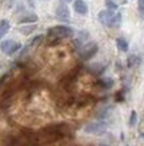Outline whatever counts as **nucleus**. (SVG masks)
Instances as JSON below:
<instances>
[{"instance_id":"f257e3e1","label":"nucleus","mask_w":144,"mask_h":146,"mask_svg":"<svg viewBox=\"0 0 144 146\" xmlns=\"http://www.w3.org/2000/svg\"><path fill=\"white\" fill-rule=\"evenodd\" d=\"M47 34L49 36H52V38L61 39V38H71V36H74L75 30L72 28V27H70V26H64V24H61V26H55V27L48 28Z\"/></svg>"},{"instance_id":"f03ea898","label":"nucleus","mask_w":144,"mask_h":146,"mask_svg":"<svg viewBox=\"0 0 144 146\" xmlns=\"http://www.w3.org/2000/svg\"><path fill=\"white\" fill-rule=\"evenodd\" d=\"M108 130V126L104 122H89L84 126V133L91 135H104Z\"/></svg>"},{"instance_id":"7ed1b4c3","label":"nucleus","mask_w":144,"mask_h":146,"mask_svg":"<svg viewBox=\"0 0 144 146\" xmlns=\"http://www.w3.org/2000/svg\"><path fill=\"white\" fill-rule=\"evenodd\" d=\"M99 51V46L96 42H89V43H85L84 46L80 47L79 50V56L82 58L83 60H88L91 59L92 56H95Z\"/></svg>"},{"instance_id":"20e7f679","label":"nucleus","mask_w":144,"mask_h":146,"mask_svg":"<svg viewBox=\"0 0 144 146\" xmlns=\"http://www.w3.org/2000/svg\"><path fill=\"white\" fill-rule=\"evenodd\" d=\"M115 15L114 11H109V9H101L100 12L97 13V20H99V23H101L103 26L108 27L109 24V20H111V18Z\"/></svg>"},{"instance_id":"39448f33","label":"nucleus","mask_w":144,"mask_h":146,"mask_svg":"<svg viewBox=\"0 0 144 146\" xmlns=\"http://www.w3.org/2000/svg\"><path fill=\"white\" fill-rule=\"evenodd\" d=\"M55 15H56L57 19L67 22L70 19V9H68V7L66 4H60V5H57L56 11H55Z\"/></svg>"},{"instance_id":"423d86ee","label":"nucleus","mask_w":144,"mask_h":146,"mask_svg":"<svg viewBox=\"0 0 144 146\" xmlns=\"http://www.w3.org/2000/svg\"><path fill=\"white\" fill-rule=\"evenodd\" d=\"M74 11L79 15H87L88 13V5L84 0H75L74 1Z\"/></svg>"},{"instance_id":"0eeeda50","label":"nucleus","mask_w":144,"mask_h":146,"mask_svg":"<svg viewBox=\"0 0 144 146\" xmlns=\"http://www.w3.org/2000/svg\"><path fill=\"white\" fill-rule=\"evenodd\" d=\"M39 20V18H37V15L36 13H28V15H26V16H23V18L19 19V24H34V23H36Z\"/></svg>"},{"instance_id":"6e6552de","label":"nucleus","mask_w":144,"mask_h":146,"mask_svg":"<svg viewBox=\"0 0 144 146\" xmlns=\"http://www.w3.org/2000/svg\"><path fill=\"white\" fill-rule=\"evenodd\" d=\"M16 42L12 39H7V40H3L1 43H0V51L3 54H8L9 50L13 47V44H15Z\"/></svg>"},{"instance_id":"1a4fd4ad","label":"nucleus","mask_w":144,"mask_h":146,"mask_svg":"<svg viewBox=\"0 0 144 146\" xmlns=\"http://www.w3.org/2000/svg\"><path fill=\"white\" fill-rule=\"evenodd\" d=\"M120 26H122V13L115 12V15L109 20L108 27H111V28H119Z\"/></svg>"},{"instance_id":"9d476101","label":"nucleus","mask_w":144,"mask_h":146,"mask_svg":"<svg viewBox=\"0 0 144 146\" xmlns=\"http://www.w3.org/2000/svg\"><path fill=\"white\" fill-rule=\"evenodd\" d=\"M88 70L91 71L92 74H95V75H100V74L104 72L105 66L101 64V63H93V64H91V66L88 67Z\"/></svg>"},{"instance_id":"9b49d317","label":"nucleus","mask_w":144,"mask_h":146,"mask_svg":"<svg viewBox=\"0 0 144 146\" xmlns=\"http://www.w3.org/2000/svg\"><path fill=\"white\" fill-rule=\"evenodd\" d=\"M140 63H141V59L137 55H130L127 58V66L128 67H137L140 66Z\"/></svg>"},{"instance_id":"f8f14e48","label":"nucleus","mask_w":144,"mask_h":146,"mask_svg":"<svg viewBox=\"0 0 144 146\" xmlns=\"http://www.w3.org/2000/svg\"><path fill=\"white\" fill-rule=\"evenodd\" d=\"M116 47H118L122 52H127V51H128V48H130L128 42H127L124 38H118V39H116Z\"/></svg>"},{"instance_id":"ddd939ff","label":"nucleus","mask_w":144,"mask_h":146,"mask_svg":"<svg viewBox=\"0 0 144 146\" xmlns=\"http://www.w3.org/2000/svg\"><path fill=\"white\" fill-rule=\"evenodd\" d=\"M36 24H30V26H22V27H19L18 30L19 32H22L23 35H30V34H32V32L36 30Z\"/></svg>"},{"instance_id":"4468645a","label":"nucleus","mask_w":144,"mask_h":146,"mask_svg":"<svg viewBox=\"0 0 144 146\" xmlns=\"http://www.w3.org/2000/svg\"><path fill=\"white\" fill-rule=\"evenodd\" d=\"M9 22L8 20H1V22H0V40L3 39V36L5 35V34H7V32L9 31Z\"/></svg>"},{"instance_id":"2eb2a0df","label":"nucleus","mask_w":144,"mask_h":146,"mask_svg":"<svg viewBox=\"0 0 144 146\" xmlns=\"http://www.w3.org/2000/svg\"><path fill=\"white\" fill-rule=\"evenodd\" d=\"M99 84H100L103 89L108 90L114 86V79H112V78H101V79L99 80Z\"/></svg>"},{"instance_id":"dca6fc26","label":"nucleus","mask_w":144,"mask_h":146,"mask_svg":"<svg viewBox=\"0 0 144 146\" xmlns=\"http://www.w3.org/2000/svg\"><path fill=\"white\" fill-rule=\"evenodd\" d=\"M136 123H137V113L135 110H132L131 115H130V119H128V125H130V127H135Z\"/></svg>"},{"instance_id":"f3484780","label":"nucleus","mask_w":144,"mask_h":146,"mask_svg":"<svg viewBox=\"0 0 144 146\" xmlns=\"http://www.w3.org/2000/svg\"><path fill=\"white\" fill-rule=\"evenodd\" d=\"M105 3V7H107V9H109V11H116L118 9V4L115 3V1H112V0H104Z\"/></svg>"},{"instance_id":"a211bd4d","label":"nucleus","mask_w":144,"mask_h":146,"mask_svg":"<svg viewBox=\"0 0 144 146\" xmlns=\"http://www.w3.org/2000/svg\"><path fill=\"white\" fill-rule=\"evenodd\" d=\"M22 48V43H19V42H16V43H15V44H13V47L11 50H9V52L7 54V55H8V56H12L13 54H16L19 51V50Z\"/></svg>"},{"instance_id":"6ab92c4d","label":"nucleus","mask_w":144,"mask_h":146,"mask_svg":"<svg viewBox=\"0 0 144 146\" xmlns=\"http://www.w3.org/2000/svg\"><path fill=\"white\" fill-rule=\"evenodd\" d=\"M43 39H44V35H36L35 38H34V39L30 42V46H31V47H34V46H37Z\"/></svg>"},{"instance_id":"aec40b11","label":"nucleus","mask_w":144,"mask_h":146,"mask_svg":"<svg viewBox=\"0 0 144 146\" xmlns=\"http://www.w3.org/2000/svg\"><path fill=\"white\" fill-rule=\"evenodd\" d=\"M109 113H111V107H104L103 110H101V113L99 114V118H103V119H105L109 115Z\"/></svg>"},{"instance_id":"412c9836","label":"nucleus","mask_w":144,"mask_h":146,"mask_svg":"<svg viewBox=\"0 0 144 146\" xmlns=\"http://www.w3.org/2000/svg\"><path fill=\"white\" fill-rule=\"evenodd\" d=\"M137 8L141 16H144V0H137Z\"/></svg>"},{"instance_id":"4be33fe9","label":"nucleus","mask_w":144,"mask_h":146,"mask_svg":"<svg viewBox=\"0 0 144 146\" xmlns=\"http://www.w3.org/2000/svg\"><path fill=\"white\" fill-rule=\"evenodd\" d=\"M61 4H68V3H71V1H74V0H60Z\"/></svg>"},{"instance_id":"5701e85b","label":"nucleus","mask_w":144,"mask_h":146,"mask_svg":"<svg viewBox=\"0 0 144 146\" xmlns=\"http://www.w3.org/2000/svg\"><path fill=\"white\" fill-rule=\"evenodd\" d=\"M99 146H108V145H105V143H100Z\"/></svg>"},{"instance_id":"b1692460","label":"nucleus","mask_w":144,"mask_h":146,"mask_svg":"<svg viewBox=\"0 0 144 146\" xmlns=\"http://www.w3.org/2000/svg\"><path fill=\"white\" fill-rule=\"evenodd\" d=\"M143 138H144V133H143Z\"/></svg>"}]
</instances>
